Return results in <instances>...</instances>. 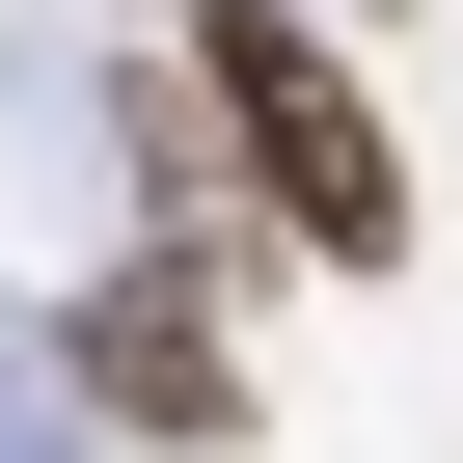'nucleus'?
<instances>
[{
    "label": "nucleus",
    "mask_w": 463,
    "mask_h": 463,
    "mask_svg": "<svg viewBox=\"0 0 463 463\" xmlns=\"http://www.w3.org/2000/svg\"><path fill=\"white\" fill-rule=\"evenodd\" d=\"M191 109H218V164H246L300 246H409V164H382V109H354V55L300 28V0H191Z\"/></svg>",
    "instance_id": "obj_1"
},
{
    "label": "nucleus",
    "mask_w": 463,
    "mask_h": 463,
    "mask_svg": "<svg viewBox=\"0 0 463 463\" xmlns=\"http://www.w3.org/2000/svg\"><path fill=\"white\" fill-rule=\"evenodd\" d=\"M82 382H109V409H137V436H218V409H246V354H218V300H191V246H164V273H109V300H82Z\"/></svg>",
    "instance_id": "obj_2"
}]
</instances>
